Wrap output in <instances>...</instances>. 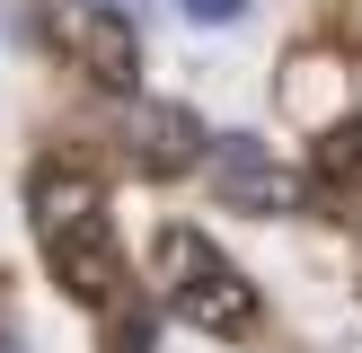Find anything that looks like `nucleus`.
<instances>
[{"label": "nucleus", "instance_id": "7", "mask_svg": "<svg viewBox=\"0 0 362 353\" xmlns=\"http://www.w3.org/2000/svg\"><path fill=\"white\" fill-rule=\"evenodd\" d=\"M327 168L336 176H362V133H327Z\"/></svg>", "mask_w": 362, "mask_h": 353}, {"label": "nucleus", "instance_id": "8", "mask_svg": "<svg viewBox=\"0 0 362 353\" xmlns=\"http://www.w3.org/2000/svg\"><path fill=\"white\" fill-rule=\"evenodd\" d=\"M0 353H27V345H18V335H0Z\"/></svg>", "mask_w": 362, "mask_h": 353}, {"label": "nucleus", "instance_id": "2", "mask_svg": "<svg viewBox=\"0 0 362 353\" xmlns=\"http://www.w3.org/2000/svg\"><path fill=\"white\" fill-rule=\"evenodd\" d=\"M45 247H53V274H62L80 300H106V292H115V247H106V221H98V212L71 221V229H53Z\"/></svg>", "mask_w": 362, "mask_h": 353}, {"label": "nucleus", "instance_id": "1", "mask_svg": "<svg viewBox=\"0 0 362 353\" xmlns=\"http://www.w3.org/2000/svg\"><path fill=\"white\" fill-rule=\"evenodd\" d=\"M159 282H168V309L186 327H204V335H247L257 327V282L221 247H204L194 229H168L159 239Z\"/></svg>", "mask_w": 362, "mask_h": 353}, {"label": "nucleus", "instance_id": "4", "mask_svg": "<svg viewBox=\"0 0 362 353\" xmlns=\"http://www.w3.org/2000/svg\"><path fill=\"white\" fill-rule=\"evenodd\" d=\"M194 159H204V124H194L186 106H141V168L177 176V168H194Z\"/></svg>", "mask_w": 362, "mask_h": 353}, {"label": "nucleus", "instance_id": "5", "mask_svg": "<svg viewBox=\"0 0 362 353\" xmlns=\"http://www.w3.org/2000/svg\"><path fill=\"white\" fill-rule=\"evenodd\" d=\"M88 212H98V186H88V176H35V229H71V221H88Z\"/></svg>", "mask_w": 362, "mask_h": 353}, {"label": "nucleus", "instance_id": "3", "mask_svg": "<svg viewBox=\"0 0 362 353\" xmlns=\"http://www.w3.org/2000/svg\"><path fill=\"white\" fill-rule=\"evenodd\" d=\"M80 62L98 71L106 88H133L141 80V44H133V27H124V9H88L80 18Z\"/></svg>", "mask_w": 362, "mask_h": 353}, {"label": "nucleus", "instance_id": "6", "mask_svg": "<svg viewBox=\"0 0 362 353\" xmlns=\"http://www.w3.org/2000/svg\"><path fill=\"white\" fill-rule=\"evenodd\" d=\"M247 9H257V0H177V18H186L194 35H221V27H247Z\"/></svg>", "mask_w": 362, "mask_h": 353}]
</instances>
